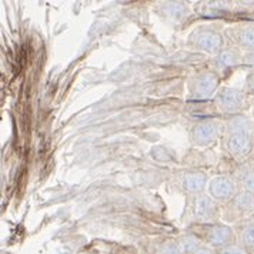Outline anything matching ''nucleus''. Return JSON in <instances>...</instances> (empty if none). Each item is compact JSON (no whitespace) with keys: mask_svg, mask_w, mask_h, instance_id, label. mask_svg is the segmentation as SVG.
Segmentation results:
<instances>
[{"mask_svg":"<svg viewBox=\"0 0 254 254\" xmlns=\"http://www.w3.org/2000/svg\"><path fill=\"white\" fill-rule=\"evenodd\" d=\"M217 133H219V128H217L216 123L201 122V123L194 126L193 131H191V137H193V141L196 144L206 146V144H210V143H213L216 140Z\"/></svg>","mask_w":254,"mask_h":254,"instance_id":"39448f33","label":"nucleus"},{"mask_svg":"<svg viewBox=\"0 0 254 254\" xmlns=\"http://www.w3.org/2000/svg\"><path fill=\"white\" fill-rule=\"evenodd\" d=\"M216 254H244L240 247L234 246V244H230V246H226V247H221V249H217L216 250Z\"/></svg>","mask_w":254,"mask_h":254,"instance_id":"2eb2a0df","label":"nucleus"},{"mask_svg":"<svg viewBox=\"0 0 254 254\" xmlns=\"http://www.w3.org/2000/svg\"><path fill=\"white\" fill-rule=\"evenodd\" d=\"M194 254H214L211 250H208V249H204V247H200L198 250H197Z\"/></svg>","mask_w":254,"mask_h":254,"instance_id":"a211bd4d","label":"nucleus"},{"mask_svg":"<svg viewBox=\"0 0 254 254\" xmlns=\"http://www.w3.org/2000/svg\"><path fill=\"white\" fill-rule=\"evenodd\" d=\"M217 102L224 110H236L242 104V93L234 89H223L217 96Z\"/></svg>","mask_w":254,"mask_h":254,"instance_id":"6e6552de","label":"nucleus"},{"mask_svg":"<svg viewBox=\"0 0 254 254\" xmlns=\"http://www.w3.org/2000/svg\"><path fill=\"white\" fill-rule=\"evenodd\" d=\"M207 185V177L204 173L200 172H190L183 177V187L186 191L191 193V194H197L200 193Z\"/></svg>","mask_w":254,"mask_h":254,"instance_id":"0eeeda50","label":"nucleus"},{"mask_svg":"<svg viewBox=\"0 0 254 254\" xmlns=\"http://www.w3.org/2000/svg\"><path fill=\"white\" fill-rule=\"evenodd\" d=\"M247 126V120L246 119H231L229 122V130L233 133H243Z\"/></svg>","mask_w":254,"mask_h":254,"instance_id":"f8f14e48","label":"nucleus"},{"mask_svg":"<svg viewBox=\"0 0 254 254\" xmlns=\"http://www.w3.org/2000/svg\"><path fill=\"white\" fill-rule=\"evenodd\" d=\"M221 45H223V39L216 32H201L197 36V46L207 53L219 52Z\"/></svg>","mask_w":254,"mask_h":254,"instance_id":"423d86ee","label":"nucleus"},{"mask_svg":"<svg viewBox=\"0 0 254 254\" xmlns=\"http://www.w3.org/2000/svg\"><path fill=\"white\" fill-rule=\"evenodd\" d=\"M227 147L233 156H243L250 150V140L244 133H233L229 137Z\"/></svg>","mask_w":254,"mask_h":254,"instance_id":"1a4fd4ad","label":"nucleus"},{"mask_svg":"<svg viewBox=\"0 0 254 254\" xmlns=\"http://www.w3.org/2000/svg\"><path fill=\"white\" fill-rule=\"evenodd\" d=\"M242 42L247 46H254V29L246 30L242 35Z\"/></svg>","mask_w":254,"mask_h":254,"instance_id":"dca6fc26","label":"nucleus"},{"mask_svg":"<svg viewBox=\"0 0 254 254\" xmlns=\"http://www.w3.org/2000/svg\"><path fill=\"white\" fill-rule=\"evenodd\" d=\"M244 185L247 186V189H249V190L254 191V174H249V176L246 177Z\"/></svg>","mask_w":254,"mask_h":254,"instance_id":"f3484780","label":"nucleus"},{"mask_svg":"<svg viewBox=\"0 0 254 254\" xmlns=\"http://www.w3.org/2000/svg\"><path fill=\"white\" fill-rule=\"evenodd\" d=\"M243 243L246 247L254 249V227H249L243 233Z\"/></svg>","mask_w":254,"mask_h":254,"instance_id":"4468645a","label":"nucleus"},{"mask_svg":"<svg viewBox=\"0 0 254 254\" xmlns=\"http://www.w3.org/2000/svg\"><path fill=\"white\" fill-rule=\"evenodd\" d=\"M236 55L233 53V50H224V52H220V55L216 59V62L219 63L220 67L226 69V67H230L236 63Z\"/></svg>","mask_w":254,"mask_h":254,"instance_id":"9b49d317","label":"nucleus"},{"mask_svg":"<svg viewBox=\"0 0 254 254\" xmlns=\"http://www.w3.org/2000/svg\"><path fill=\"white\" fill-rule=\"evenodd\" d=\"M194 217L201 223H211L217 219V206L211 197L200 196L194 203Z\"/></svg>","mask_w":254,"mask_h":254,"instance_id":"f03ea898","label":"nucleus"},{"mask_svg":"<svg viewBox=\"0 0 254 254\" xmlns=\"http://www.w3.org/2000/svg\"><path fill=\"white\" fill-rule=\"evenodd\" d=\"M217 86H219V79L213 73H204V74L198 76L190 83L191 93L196 97H200V99L211 96L213 93L217 90Z\"/></svg>","mask_w":254,"mask_h":254,"instance_id":"f257e3e1","label":"nucleus"},{"mask_svg":"<svg viewBox=\"0 0 254 254\" xmlns=\"http://www.w3.org/2000/svg\"><path fill=\"white\" fill-rule=\"evenodd\" d=\"M236 191V186L227 177H216L208 183V194L214 200H227Z\"/></svg>","mask_w":254,"mask_h":254,"instance_id":"7ed1b4c3","label":"nucleus"},{"mask_svg":"<svg viewBox=\"0 0 254 254\" xmlns=\"http://www.w3.org/2000/svg\"><path fill=\"white\" fill-rule=\"evenodd\" d=\"M180 247H182V250H183V254H194L201 246H200V240L197 239L196 236L189 234V236H185V237L182 239Z\"/></svg>","mask_w":254,"mask_h":254,"instance_id":"9d476101","label":"nucleus"},{"mask_svg":"<svg viewBox=\"0 0 254 254\" xmlns=\"http://www.w3.org/2000/svg\"><path fill=\"white\" fill-rule=\"evenodd\" d=\"M206 239H207L208 244L217 250V249H221V247L230 246L231 242H233V231L227 226L214 224V226H211L208 229Z\"/></svg>","mask_w":254,"mask_h":254,"instance_id":"20e7f679","label":"nucleus"},{"mask_svg":"<svg viewBox=\"0 0 254 254\" xmlns=\"http://www.w3.org/2000/svg\"><path fill=\"white\" fill-rule=\"evenodd\" d=\"M156 254H183V250L180 247V244H176V243H167L162 246L157 253Z\"/></svg>","mask_w":254,"mask_h":254,"instance_id":"ddd939ff","label":"nucleus"}]
</instances>
